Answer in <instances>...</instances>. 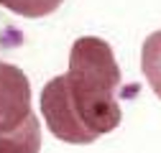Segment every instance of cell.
Here are the masks:
<instances>
[{"label":"cell","instance_id":"obj_1","mask_svg":"<svg viewBox=\"0 0 161 153\" xmlns=\"http://www.w3.org/2000/svg\"><path fill=\"white\" fill-rule=\"evenodd\" d=\"M120 79V66L108 41L97 36L77 38L67 74L46 82L38 100L51 135L72 145H87L113 133L123 120L118 102Z\"/></svg>","mask_w":161,"mask_h":153},{"label":"cell","instance_id":"obj_2","mask_svg":"<svg viewBox=\"0 0 161 153\" xmlns=\"http://www.w3.org/2000/svg\"><path fill=\"white\" fill-rule=\"evenodd\" d=\"M31 115L33 110L28 76L18 66L0 61V133L21 128Z\"/></svg>","mask_w":161,"mask_h":153},{"label":"cell","instance_id":"obj_3","mask_svg":"<svg viewBox=\"0 0 161 153\" xmlns=\"http://www.w3.org/2000/svg\"><path fill=\"white\" fill-rule=\"evenodd\" d=\"M41 148V128H38V118H31L15 130L0 133V153H38Z\"/></svg>","mask_w":161,"mask_h":153},{"label":"cell","instance_id":"obj_4","mask_svg":"<svg viewBox=\"0 0 161 153\" xmlns=\"http://www.w3.org/2000/svg\"><path fill=\"white\" fill-rule=\"evenodd\" d=\"M141 69H143L148 87L161 100V31L151 33L143 41V49H141Z\"/></svg>","mask_w":161,"mask_h":153},{"label":"cell","instance_id":"obj_5","mask_svg":"<svg viewBox=\"0 0 161 153\" xmlns=\"http://www.w3.org/2000/svg\"><path fill=\"white\" fill-rule=\"evenodd\" d=\"M64 0H0V5L8 8L10 13L26 15V18H44L54 13Z\"/></svg>","mask_w":161,"mask_h":153}]
</instances>
